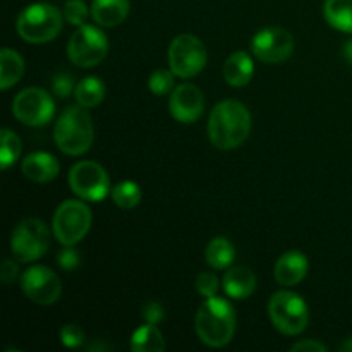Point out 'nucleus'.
I'll list each match as a JSON object with an SVG mask.
<instances>
[{
    "label": "nucleus",
    "instance_id": "nucleus-32",
    "mask_svg": "<svg viewBox=\"0 0 352 352\" xmlns=\"http://www.w3.org/2000/svg\"><path fill=\"white\" fill-rule=\"evenodd\" d=\"M57 263L62 270L72 272L79 267L81 263V258H79V251L74 246H65L64 250L58 251Z\"/></svg>",
    "mask_w": 352,
    "mask_h": 352
},
{
    "label": "nucleus",
    "instance_id": "nucleus-12",
    "mask_svg": "<svg viewBox=\"0 0 352 352\" xmlns=\"http://www.w3.org/2000/svg\"><path fill=\"white\" fill-rule=\"evenodd\" d=\"M251 50L265 64H282L294 52V38L280 26H268L258 31L251 40Z\"/></svg>",
    "mask_w": 352,
    "mask_h": 352
},
{
    "label": "nucleus",
    "instance_id": "nucleus-8",
    "mask_svg": "<svg viewBox=\"0 0 352 352\" xmlns=\"http://www.w3.org/2000/svg\"><path fill=\"white\" fill-rule=\"evenodd\" d=\"M109 54V38L100 28L82 24L67 43V57L78 67H95Z\"/></svg>",
    "mask_w": 352,
    "mask_h": 352
},
{
    "label": "nucleus",
    "instance_id": "nucleus-18",
    "mask_svg": "<svg viewBox=\"0 0 352 352\" xmlns=\"http://www.w3.org/2000/svg\"><path fill=\"white\" fill-rule=\"evenodd\" d=\"M91 19L102 28H116L127 19L131 10L129 0H93Z\"/></svg>",
    "mask_w": 352,
    "mask_h": 352
},
{
    "label": "nucleus",
    "instance_id": "nucleus-19",
    "mask_svg": "<svg viewBox=\"0 0 352 352\" xmlns=\"http://www.w3.org/2000/svg\"><path fill=\"white\" fill-rule=\"evenodd\" d=\"M222 285L229 298L246 299L256 289V275L248 267H230L223 275Z\"/></svg>",
    "mask_w": 352,
    "mask_h": 352
},
{
    "label": "nucleus",
    "instance_id": "nucleus-21",
    "mask_svg": "<svg viewBox=\"0 0 352 352\" xmlns=\"http://www.w3.org/2000/svg\"><path fill=\"white\" fill-rule=\"evenodd\" d=\"M24 58L12 48H2L0 52V88L6 91L17 85L24 74Z\"/></svg>",
    "mask_w": 352,
    "mask_h": 352
},
{
    "label": "nucleus",
    "instance_id": "nucleus-17",
    "mask_svg": "<svg viewBox=\"0 0 352 352\" xmlns=\"http://www.w3.org/2000/svg\"><path fill=\"white\" fill-rule=\"evenodd\" d=\"M254 74V64L253 58L248 52L237 50L227 57L223 62L222 76L226 82L232 88H243V86L250 85Z\"/></svg>",
    "mask_w": 352,
    "mask_h": 352
},
{
    "label": "nucleus",
    "instance_id": "nucleus-11",
    "mask_svg": "<svg viewBox=\"0 0 352 352\" xmlns=\"http://www.w3.org/2000/svg\"><path fill=\"white\" fill-rule=\"evenodd\" d=\"M12 113L21 124L31 127L45 126L55 113L54 98L41 88H24L12 102Z\"/></svg>",
    "mask_w": 352,
    "mask_h": 352
},
{
    "label": "nucleus",
    "instance_id": "nucleus-9",
    "mask_svg": "<svg viewBox=\"0 0 352 352\" xmlns=\"http://www.w3.org/2000/svg\"><path fill=\"white\" fill-rule=\"evenodd\" d=\"M208 60L205 43L195 34H179L168 47V65L177 78L189 79L199 74Z\"/></svg>",
    "mask_w": 352,
    "mask_h": 352
},
{
    "label": "nucleus",
    "instance_id": "nucleus-33",
    "mask_svg": "<svg viewBox=\"0 0 352 352\" xmlns=\"http://www.w3.org/2000/svg\"><path fill=\"white\" fill-rule=\"evenodd\" d=\"M141 316H143L144 323H153V325H158V323L165 318V309L160 302L150 301L143 306Z\"/></svg>",
    "mask_w": 352,
    "mask_h": 352
},
{
    "label": "nucleus",
    "instance_id": "nucleus-34",
    "mask_svg": "<svg viewBox=\"0 0 352 352\" xmlns=\"http://www.w3.org/2000/svg\"><path fill=\"white\" fill-rule=\"evenodd\" d=\"M19 275V267L14 260H6L2 263V268H0V280L6 285H10Z\"/></svg>",
    "mask_w": 352,
    "mask_h": 352
},
{
    "label": "nucleus",
    "instance_id": "nucleus-30",
    "mask_svg": "<svg viewBox=\"0 0 352 352\" xmlns=\"http://www.w3.org/2000/svg\"><path fill=\"white\" fill-rule=\"evenodd\" d=\"M220 289V280L215 274L212 272H203L196 277V291L203 296V298H213L217 296Z\"/></svg>",
    "mask_w": 352,
    "mask_h": 352
},
{
    "label": "nucleus",
    "instance_id": "nucleus-7",
    "mask_svg": "<svg viewBox=\"0 0 352 352\" xmlns=\"http://www.w3.org/2000/svg\"><path fill=\"white\" fill-rule=\"evenodd\" d=\"M50 248V230L38 219H24L10 234V251L23 263H33L45 256Z\"/></svg>",
    "mask_w": 352,
    "mask_h": 352
},
{
    "label": "nucleus",
    "instance_id": "nucleus-31",
    "mask_svg": "<svg viewBox=\"0 0 352 352\" xmlns=\"http://www.w3.org/2000/svg\"><path fill=\"white\" fill-rule=\"evenodd\" d=\"M60 340L64 347H69V349L81 347L82 342H85V330L78 323H67V325L62 327Z\"/></svg>",
    "mask_w": 352,
    "mask_h": 352
},
{
    "label": "nucleus",
    "instance_id": "nucleus-27",
    "mask_svg": "<svg viewBox=\"0 0 352 352\" xmlns=\"http://www.w3.org/2000/svg\"><path fill=\"white\" fill-rule=\"evenodd\" d=\"M175 78L172 69H157L148 78V89L157 96L170 95L175 88Z\"/></svg>",
    "mask_w": 352,
    "mask_h": 352
},
{
    "label": "nucleus",
    "instance_id": "nucleus-13",
    "mask_svg": "<svg viewBox=\"0 0 352 352\" xmlns=\"http://www.w3.org/2000/svg\"><path fill=\"white\" fill-rule=\"evenodd\" d=\"M21 289L30 301L41 306L54 305L62 294L58 275L43 265H34L21 275Z\"/></svg>",
    "mask_w": 352,
    "mask_h": 352
},
{
    "label": "nucleus",
    "instance_id": "nucleus-25",
    "mask_svg": "<svg viewBox=\"0 0 352 352\" xmlns=\"http://www.w3.org/2000/svg\"><path fill=\"white\" fill-rule=\"evenodd\" d=\"M110 196L119 208L133 210L141 201V188L133 181H122L113 186Z\"/></svg>",
    "mask_w": 352,
    "mask_h": 352
},
{
    "label": "nucleus",
    "instance_id": "nucleus-14",
    "mask_svg": "<svg viewBox=\"0 0 352 352\" xmlns=\"http://www.w3.org/2000/svg\"><path fill=\"white\" fill-rule=\"evenodd\" d=\"M168 109L177 122L192 124L201 119L203 112H205V95L198 86L191 85V82L179 85L170 93Z\"/></svg>",
    "mask_w": 352,
    "mask_h": 352
},
{
    "label": "nucleus",
    "instance_id": "nucleus-4",
    "mask_svg": "<svg viewBox=\"0 0 352 352\" xmlns=\"http://www.w3.org/2000/svg\"><path fill=\"white\" fill-rule=\"evenodd\" d=\"M64 12L47 2H36L23 9L17 16L16 30L24 41L33 45L48 43L60 34Z\"/></svg>",
    "mask_w": 352,
    "mask_h": 352
},
{
    "label": "nucleus",
    "instance_id": "nucleus-36",
    "mask_svg": "<svg viewBox=\"0 0 352 352\" xmlns=\"http://www.w3.org/2000/svg\"><path fill=\"white\" fill-rule=\"evenodd\" d=\"M344 58H346L347 62H349V64L352 65V38L349 41H347L346 45H344Z\"/></svg>",
    "mask_w": 352,
    "mask_h": 352
},
{
    "label": "nucleus",
    "instance_id": "nucleus-23",
    "mask_svg": "<svg viewBox=\"0 0 352 352\" xmlns=\"http://www.w3.org/2000/svg\"><path fill=\"white\" fill-rule=\"evenodd\" d=\"M105 82L98 79L96 76H88V78L81 79L76 86L74 98L78 105L85 107V109H95L105 98Z\"/></svg>",
    "mask_w": 352,
    "mask_h": 352
},
{
    "label": "nucleus",
    "instance_id": "nucleus-24",
    "mask_svg": "<svg viewBox=\"0 0 352 352\" xmlns=\"http://www.w3.org/2000/svg\"><path fill=\"white\" fill-rule=\"evenodd\" d=\"M323 16L332 28L352 34V0H325Z\"/></svg>",
    "mask_w": 352,
    "mask_h": 352
},
{
    "label": "nucleus",
    "instance_id": "nucleus-6",
    "mask_svg": "<svg viewBox=\"0 0 352 352\" xmlns=\"http://www.w3.org/2000/svg\"><path fill=\"white\" fill-rule=\"evenodd\" d=\"M268 316L275 329L284 336H299L309 323V309L305 299L291 291L275 292L268 302Z\"/></svg>",
    "mask_w": 352,
    "mask_h": 352
},
{
    "label": "nucleus",
    "instance_id": "nucleus-29",
    "mask_svg": "<svg viewBox=\"0 0 352 352\" xmlns=\"http://www.w3.org/2000/svg\"><path fill=\"white\" fill-rule=\"evenodd\" d=\"M76 86L78 82L74 81V76L71 72H57L50 82L52 93L58 98H69L71 95H74Z\"/></svg>",
    "mask_w": 352,
    "mask_h": 352
},
{
    "label": "nucleus",
    "instance_id": "nucleus-1",
    "mask_svg": "<svg viewBox=\"0 0 352 352\" xmlns=\"http://www.w3.org/2000/svg\"><path fill=\"white\" fill-rule=\"evenodd\" d=\"M251 133V113L239 100L217 103L208 117V138L219 150L239 148Z\"/></svg>",
    "mask_w": 352,
    "mask_h": 352
},
{
    "label": "nucleus",
    "instance_id": "nucleus-2",
    "mask_svg": "<svg viewBox=\"0 0 352 352\" xmlns=\"http://www.w3.org/2000/svg\"><path fill=\"white\" fill-rule=\"evenodd\" d=\"M195 329L199 340L208 347H226L236 333V311L227 299L206 298L196 313Z\"/></svg>",
    "mask_w": 352,
    "mask_h": 352
},
{
    "label": "nucleus",
    "instance_id": "nucleus-20",
    "mask_svg": "<svg viewBox=\"0 0 352 352\" xmlns=\"http://www.w3.org/2000/svg\"><path fill=\"white\" fill-rule=\"evenodd\" d=\"M205 260L213 270H227L236 260V248L227 237H213L205 250Z\"/></svg>",
    "mask_w": 352,
    "mask_h": 352
},
{
    "label": "nucleus",
    "instance_id": "nucleus-28",
    "mask_svg": "<svg viewBox=\"0 0 352 352\" xmlns=\"http://www.w3.org/2000/svg\"><path fill=\"white\" fill-rule=\"evenodd\" d=\"M88 16H91V10L82 0H67L64 3V17L72 26H82Z\"/></svg>",
    "mask_w": 352,
    "mask_h": 352
},
{
    "label": "nucleus",
    "instance_id": "nucleus-10",
    "mask_svg": "<svg viewBox=\"0 0 352 352\" xmlns=\"http://www.w3.org/2000/svg\"><path fill=\"white\" fill-rule=\"evenodd\" d=\"M72 192L85 201H102L110 192V179L105 168L91 160L78 162L69 172Z\"/></svg>",
    "mask_w": 352,
    "mask_h": 352
},
{
    "label": "nucleus",
    "instance_id": "nucleus-35",
    "mask_svg": "<svg viewBox=\"0 0 352 352\" xmlns=\"http://www.w3.org/2000/svg\"><path fill=\"white\" fill-rule=\"evenodd\" d=\"M291 351L294 352H325L327 347L323 346L322 342H318V340H301V342L294 344V346L291 347Z\"/></svg>",
    "mask_w": 352,
    "mask_h": 352
},
{
    "label": "nucleus",
    "instance_id": "nucleus-15",
    "mask_svg": "<svg viewBox=\"0 0 352 352\" xmlns=\"http://www.w3.org/2000/svg\"><path fill=\"white\" fill-rule=\"evenodd\" d=\"M309 270V261L301 251H287L275 261L274 277L284 287H294L305 280Z\"/></svg>",
    "mask_w": 352,
    "mask_h": 352
},
{
    "label": "nucleus",
    "instance_id": "nucleus-37",
    "mask_svg": "<svg viewBox=\"0 0 352 352\" xmlns=\"http://www.w3.org/2000/svg\"><path fill=\"white\" fill-rule=\"evenodd\" d=\"M339 349L346 351V352H352V337H351V339H347L344 344H340Z\"/></svg>",
    "mask_w": 352,
    "mask_h": 352
},
{
    "label": "nucleus",
    "instance_id": "nucleus-3",
    "mask_svg": "<svg viewBox=\"0 0 352 352\" xmlns=\"http://www.w3.org/2000/svg\"><path fill=\"white\" fill-rule=\"evenodd\" d=\"M54 138L58 150L69 157L86 153L95 141V126L88 109L81 105L67 107L55 122Z\"/></svg>",
    "mask_w": 352,
    "mask_h": 352
},
{
    "label": "nucleus",
    "instance_id": "nucleus-22",
    "mask_svg": "<svg viewBox=\"0 0 352 352\" xmlns=\"http://www.w3.org/2000/svg\"><path fill=\"white\" fill-rule=\"evenodd\" d=\"M165 349V339L157 325L144 323L134 330L131 337V351L133 352H162Z\"/></svg>",
    "mask_w": 352,
    "mask_h": 352
},
{
    "label": "nucleus",
    "instance_id": "nucleus-16",
    "mask_svg": "<svg viewBox=\"0 0 352 352\" xmlns=\"http://www.w3.org/2000/svg\"><path fill=\"white\" fill-rule=\"evenodd\" d=\"M21 170L26 179L43 184V182H50L57 177L60 165L54 155L47 153V151H34L24 158L21 164Z\"/></svg>",
    "mask_w": 352,
    "mask_h": 352
},
{
    "label": "nucleus",
    "instance_id": "nucleus-5",
    "mask_svg": "<svg viewBox=\"0 0 352 352\" xmlns=\"http://www.w3.org/2000/svg\"><path fill=\"white\" fill-rule=\"evenodd\" d=\"M91 210L82 199H65L52 219V232L64 246H76L91 229Z\"/></svg>",
    "mask_w": 352,
    "mask_h": 352
},
{
    "label": "nucleus",
    "instance_id": "nucleus-26",
    "mask_svg": "<svg viewBox=\"0 0 352 352\" xmlns=\"http://www.w3.org/2000/svg\"><path fill=\"white\" fill-rule=\"evenodd\" d=\"M0 141H2V146H0V167H2V170H7L21 157L23 143H21L19 136L10 129H2Z\"/></svg>",
    "mask_w": 352,
    "mask_h": 352
}]
</instances>
